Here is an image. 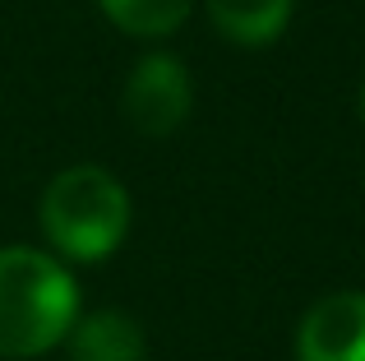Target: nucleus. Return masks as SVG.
<instances>
[{
  "label": "nucleus",
  "mask_w": 365,
  "mask_h": 361,
  "mask_svg": "<svg viewBox=\"0 0 365 361\" xmlns=\"http://www.w3.org/2000/svg\"><path fill=\"white\" fill-rule=\"evenodd\" d=\"M98 9L130 37L143 42H162L190 19L195 0H98Z\"/></svg>",
  "instance_id": "7"
},
{
  "label": "nucleus",
  "mask_w": 365,
  "mask_h": 361,
  "mask_svg": "<svg viewBox=\"0 0 365 361\" xmlns=\"http://www.w3.org/2000/svg\"><path fill=\"white\" fill-rule=\"evenodd\" d=\"M79 320V283L61 255L0 245V357H42Z\"/></svg>",
  "instance_id": "1"
},
{
  "label": "nucleus",
  "mask_w": 365,
  "mask_h": 361,
  "mask_svg": "<svg viewBox=\"0 0 365 361\" xmlns=\"http://www.w3.org/2000/svg\"><path fill=\"white\" fill-rule=\"evenodd\" d=\"M42 232L51 250L74 264L107 260L130 232V190L107 167H65L42 190Z\"/></svg>",
  "instance_id": "2"
},
{
  "label": "nucleus",
  "mask_w": 365,
  "mask_h": 361,
  "mask_svg": "<svg viewBox=\"0 0 365 361\" xmlns=\"http://www.w3.org/2000/svg\"><path fill=\"white\" fill-rule=\"evenodd\" d=\"M120 107H125V121L139 135H148V139L176 135L185 126L190 107H195V83H190L185 61H176L167 51H153L143 61H134L125 93H120Z\"/></svg>",
  "instance_id": "3"
},
{
  "label": "nucleus",
  "mask_w": 365,
  "mask_h": 361,
  "mask_svg": "<svg viewBox=\"0 0 365 361\" xmlns=\"http://www.w3.org/2000/svg\"><path fill=\"white\" fill-rule=\"evenodd\" d=\"M70 343V361H143L148 343H143V325L125 310H93L79 315L74 329L65 334Z\"/></svg>",
  "instance_id": "5"
},
{
  "label": "nucleus",
  "mask_w": 365,
  "mask_h": 361,
  "mask_svg": "<svg viewBox=\"0 0 365 361\" xmlns=\"http://www.w3.org/2000/svg\"><path fill=\"white\" fill-rule=\"evenodd\" d=\"M213 28L236 46H268L287 33L296 0H204Z\"/></svg>",
  "instance_id": "6"
},
{
  "label": "nucleus",
  "mask_w": 365,
  "mask_h": 361,
  "mask_svg": "<svg viewBox=\"0 0 365 361\" xmlns=\"http://www.w3.org/2000/svg\"><path fill=\"white\" fill-rule=\"evenodd\" d=\"M296 361H365V292H329L301 315Z\"/></svg>",
  "instance_id": "4"
},
{
  "label": "nucleus",
  "mask_w": 365,
  "mask_h": 361,
  "mask_svg": "<svg viewBox=\"0 0 365 361\" xmlns=\"http://www.w3.org/2000/svg\"><path fill=\"white\" fill-rule=\"evenodd\" d=\"M356 111H361V121H365V83H361V93H356Z\"/></svg>",
  "instance_id": "8"
}]
</instances>
